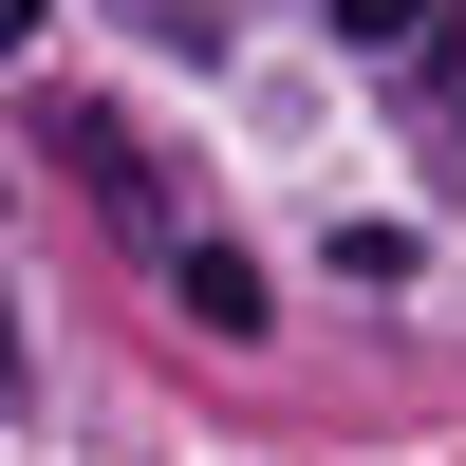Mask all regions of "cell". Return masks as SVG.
<instances>
[{
    "label": "cell",
    "instance_id": "obj_2",
    "mask_svg": "<svg viewBox=\"0 0 466 466\" xmlns=\"http://www.w3.org/2000/svg\"><path fill=\"white\" fill-rule=\"evenodd\" d=\"M168 299H187L206 336H261V261H243V243H168Z\"/></svg>",
    "mask_w": 466,
    "mask_h": 466
},
{
    "label": "cell",
    "instance_id": "obj_3",
    "mask_svg": "<svg viewBox=\"0 0 466 466\" xmlns=\"http://www.w3.org/2000/svg\"><path fill=\"white\" fill-rule=\"evenodd\" d=\"M336 37H355V56H410V37H430V0H336Z\"/></svg>",
    "mask_w": 466,
    "mask_h": 466
},
{
    "label": "cell",
    "instance_id": "obj_4",
    "mask_svg": "<svg viewBox=\"0 0 466 466\" xmlns=\"http://www.w3.org/2000/svg\"><path fill=\"white\" fill-rule=\"evenodd\" d=\"M430 131H466V19L430 37Z\"/></svg>",
    "mask_w": 466,
    "mask_h": 466
},
{
    "label": "cell",
    "instance_id": "obj_5",
    "mask_svg": "<svg viewBox=\"0 0 466 466\" xmlns=\"http://www.w3.org/2000/svg\"><path fill=\"white\" fill-rule=\"evenodd\" d=\"M19 37H37V0H0V56H19Z\"/></svg>",
    "mask_w": 466,
    "mask_h": 466
},
{
    "label": "cell",
    "instance_id": "obj_1",
    "mask_svg": "<svg viewBox=\"0 0 466 466\" xmlns=\"http://www.w3.org/2000/svg\"><path fill=\"white\" fill-rule=\"evenodd\" d=\"M56 149H75V187H94L112 224H168V187H149V149H131V112H56Z\"/></svg>",
    "mask_w": 466,
    "mask_h": 466
},
{
    "label": "cell",
    "instance_id": "obj_6",
    "mask_svg": "<svg viewBox=\"0 0 466 466\" xmlns=\"http://www.w3.org/2000/svg\"><path fill=\"white\" fill-rule=\"evenodd\" d=\"M0 392H19V318H0Z\"/></svg>",
    "mask_w": 466,
    "mask_h": 466
}]
</instances>
